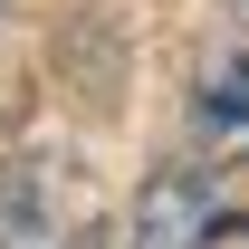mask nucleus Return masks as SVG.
I'll use <instances>...</instances> for the list:
<instances>
[{"mask_svg": "<svg viewBox=\"0 0 249 249\" xmlns=\"http://www.w3.org/2000/svg\"><path fill=\"white\" fill-rule=\"evenodd\" d=\"M220 240V192L201 163H163L134 201V249H211Z\"/></svg>", "mask_w": 249, "mask_h": 249, "instance_id": "f257e3e1", "label": "nucleus"}, {"mask_svg": "<svg viewBox=\"0 0 249 249\" xmlns=\"http://www.w3.org/2000/svg\"><path fill=\"white\" fill-rule=\"evenodd\" d=\"M0 249H87V220L67 211V192L48 163H19L0 192Z\"/></svg>", "mask_w": 249, "mask_h": 249, "instance_id": "f03ea898", "label": "nucleus"}, {"mask_svg": "<svg viewBox=\"0 0 249 249\" xmlns=\"http://www.w3.org/2000/svg\"><path fill=\"white\" fill-rule=\"evenodd\" d=\"M192 124H201V144H211V154H249V58H230V67L201 77Z\"/></svg>", "mask_w": 249, "mask_h": 249, "instance_id": "7ed1b4c3", "label": "nucleus"}, {"mask_svg": "<svg viewBox=\"0 0 249 249\" xmlns=\"http://www.w3.org/2000/svg\"><path fill=\"white\" fill-rule=\"evenodd\" d=\"M230 10H240V19H249V0H230Z\"/></svg>", "mask_w": 249, "mask_h": 249, "instance_id": "20e7f679", "label": "nucleus"}, {"mask_svg": "<svg viewBox=\"0 0 249 249\" xmlns=\"http://www.w3.org/2000/svg\"><path fill=\"white\" fill-rule=\"evenodd\" d=\"M0 19H10V0H0Z\"/></svg>", "mask_w": 249, "mask_h": 249, "instance_id": "39448f33", "label": "nucleus"}]
</instances>
